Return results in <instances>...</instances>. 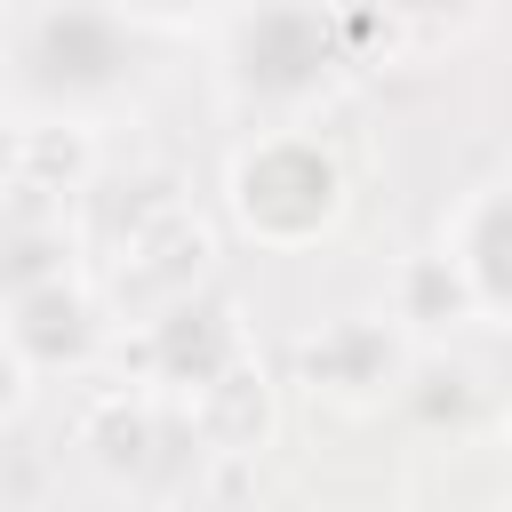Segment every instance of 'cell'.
<instances>
[{
	"mask_svg": "<svg viewBox=\"0 0 512 512\" xmlns=\"http://www.w3.org/2000/svg\"><path fill=\"white\" fill-rule=\"evenodd\" d=\"M496 440H504V464H512V400H504V416H496Z\"/></svg>",
	"mask_w": 512,
	"mask_h": 512,
	"instance_id": "obj_7",
	"label": "cell"
},
{
	"mask_svg": "<svg viewBox=\"0 0 512 512\" xmlns=\"http://www.w3.org/2000/svg\"><path fill=\"white\" fill-rule=\"evenodd\" d=\"M8 336L32 352V368H80L88 352H96V328H104V312H96V296L80 288V280H64V272H40V280H24V288H8Z\"/></svg>",
	"mask_w": 512,
	"mask_h": 512,
	"instance_id": "obj_4",
	"label": "cell"
},
{
	"mask_svg": "<svg viewBox=\"0 0 512 512\" xmlns=\"http://www.w3.org/2000/svg\"><path fill=\"white\" fill-rule=\"evenodd\" d=\"M224 208L256 248H312L344 224V168L312 128L264 120L224 168Z\"/></svg>",
	"mask_w": 512,
	"mask_h": 512,
	"instance_id": "obj_1",
	"label": "cell"
},
{
	"mask_svg": "<svg viewBox=\"0 0 512 512\" xmlns=\"http://www.w3.org/2000/svg\"><path fill=\"white\" fill-rule=\"evenodd\" d=\"M224 64H232L240 104H256L264 120H296V112L328 88V72H336L328 16H320L312 0H264L256 16L232 24Z\"/></svg>",
	"mask_w": 512,
	"mask_h": 512,
	"instance_id": "obj_2",
	"label": "cell"
},
{
	"mask_svg": "<svg viewBox=\"0 0 512 512\" xmlns=\"http://www.w3.org/2000/svg\"><path fill=\"white\" fill-rule=\"evenodd\" d=\"M112 8H120V16H136V24H168V32H176V24L208 16L216 0H112Z\"/></svg>",
	"mask_w": 512,
	"mask_h": 512,
	"instance_id": "obj_6",
	"label": "cell"
},
{
	"mask_svg": "<svg viewBox=\"0 0 512 512\" xmlns=\"http://www.w3.org/2000/svg\"><path fill=\"white\" fill-rule=\"evenodd\" d=\"M448 264L472 288V312L488 328H512V176H488L480 192H464V208L440 224Z\"/></svg>",
	"mask_w": 512,
	"mask_h": 512,
	"instance_id": "obj_3",
	"label": "cell"
},
{
	"mask_svg": "<svg viewBox=\"0 0 512 512\" xmlns=\"http://www.w3.org/2000/svg\"><path fill=\"white\" fill-rule=\"evenodd\" d=\"M32 376H40V368H32V352H24V344L8 336V320H0V424H16V416H24Z\"/></svg>",
	"mask_w": 512,
	"mask_h": 512,
	"instance_id": "obj_5",
	"label": "cell"
}]
</instances>
